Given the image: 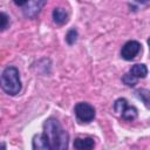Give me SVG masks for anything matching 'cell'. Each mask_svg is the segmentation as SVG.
I'll return each mask as SVG.
<instances>
[{
	"mask_svg": "<svg viewBox=\"0 0 150 150\" xmlns=\"http://www.w3.org/2000/svg\"><path fill=\"white\" fill-rule=\"evenodd\" d=\"M42 135L47 139L52 150H68L69 135L56 118L49 117L46 120Z\"/></svg>",
	"mask_w": 150,
	"mask_h": 150,
	"instance_id": "cell-1",
	"label": "cell"
},
{
	"mask_svg": "<svg viewBox=\"0 0 150 150\" xmlns=\"http://www.w3.org/2000/svg\"><path fill=\"white\" fill-rule=\"evenodd\" d=\"M0 88L11 96H15L21 91L22 84L16 67L9 66L4 69L0 75Z\"/></svg>",
	"mask_w": 150,
	"mask_h": 150,
	"instance_id": "cell-2",
	"label": "cell"
},
{
	"mask_svg": "<svg viewBox=\"0 0 150 150\" xmlns=\"http://www.w3.org/2000/svg\"><path fill=\"white\" fill-rule=\"evenodd\" d=\"M74 112L76 118L81 122V123H89L95 118V108L87 103V102H79L75 108H74Z\"/></svg>",
	"mask_w": 150,
	"mask_h": 150,
	"instance_id": "cell-3",
	"label": "cell"
},
{
	"mask_svg": "<svg viewBox=\"0 0 150 150\" xmlns=\"http://www.w3.org/2000/svg\"><path fill=\"white\" fill-rule=\"evenodd\" d=\"M141 47L142 46L138 41L130 40V41H128L123 45V47L121 49V56L127 61H131L139 54Z\"/></svg>",
	"mask_w": 150,
	"mask_h": 150,
	"instance_id": "cell-4",
	"label": "cell"
},
{
	"mask_svg": "<svg viewBox=\"0 0 150 150\" xmlns=\"http://www.w3.org/2000/svg\"><path fill=\"white\" fill-rule=\"evenodd\" d=\"M46 5L45 0H34V1H26L22 6V13L28 19H34Z\"/></svg>",
	"mask_w": 150,
	"mask_h": 150,
	"instance_id": "cell-5",
	"label": "cell"
},
{
	"mask_svg": "<svg viewBox=\"0 0 150 150\" xmlns=\"http://www.w3.org/2000/svg\"><path fill=\"white\" fill-rule=\"evenodd\" d=\"M73 145L75 150H94L95 141L90 137H84V138L79 137V138H75Z\"/></svg>",
	"mask_w": 150,
	"mask_h": 150,
	"instance_id": "cell-6",
	"label": "cell"
},
{
	"mask_svg": "<svg viewBox=\"0 0 150 150\" xmlns=\"http://www.w3.org/2000/svg\"><path fill=\"white\" fill-rule=\"evenodd\" d=\"M32 148H33V150H52L47 139L45 138V136L42 134H38L33 137Z\"/></svg>",
	"mask_w": 150,
	"mask_h": 150,
	"instance_id": "cell-7",
	"label": "cell"
},
{
	"mask_svg": "<svg viewBox=\"0 0 150 150\" xmlns=\"http://www.w3.org/2000/svg\"><path fill=\"white\" fill-rule=\"evenodd\" d=\"M53 20L56 25H64L68 21V13L64 8L61 7H56L53 11Z\"/></svg>",
	"mask_w": 150,
	"mask_h": 150,
	"instance_id": "cell-8",
	"label": "cell"
},
{
	"mask_svg": "<svg viewBox=\"0 0 150 150\" xmlns=\"http://www.w3.org/2000/svg\"><path fill=\"white\" fill-rule=\"evenodd\" d=\"M129 73L135 77V79H144L146 75H148V68L144 63H137V64H134Z\"/></svg>",
	"mask_w": 150,
	"mask_h": 150,
	"instance_id": "cell-9",
	"label": "cell"
},
{
	"mask_svg": "<svg viewBox=\"0 0 150 150\" xmlns=\"http://www.w3.org/2000/svg\"><path fill=\"white\" fill-rule=\"evenodd\" d=\"M137 115H138L137 109H136L134 105H129V104H128V105L123 109V111L121 112L122 118L125 120V121H129V122L136 120V118H137Z\"/></svg>",
	"mask_w": 150,
	"mask_h": 150,
	"instance_id": "cell-10",
	"label": "cell"
},
{
	"mask_svg": "<svg viewBox=\"0 0 150 150\" xmlns=\"http://www.w3.org/2000/svg\"><path fill=\"white\" fill-rule=\"evenodd\" d=\"M136 95H137V97L139 100L143 101V103L145 104V107L149 108V95H150L149 94V90H146V89H138L136 91Z\"/></svg>",
	"mask_w": 150,
	"mask_h": 150,
	"instance_id": "cell-11",
	"label": "cell"
},
{
	"mask_svg": "<svg viewBox=\"0 0 150 150\" xmlns=\"http://www.w3.org/2000/svg\"><path fill=\"white\" fill-rule=\"evenodd\" d=\"M9 22V16L5 12H0V33L8 28Z\"/></svg>",
	"mask_w": 150,
	"mask_h": 150,
	"instance_id": "cell-12",
	"label": "cell"
},
{
	"mask_svg": "<svg viewBox=\"0 0 150 150\" xmlns=\"http://www.w3.org/2000/svg\"><path fill=\"white\" fill-rule=\"evenodd\" d=\"M122 81H123V83L125 84V86H128V87H135L136 84H137V79H135L129 71L127 73V74H124L123 75V77H122Z\"/></svg>",
	"mask_w": 150,
	"mask_h": 150,
	"instance_id": "cell-13",
	"label": "cell"
},
{
	"mask_svg": "<svg viewBox=\"0 0 150 150\" xmlns=\"http://www.w3.org/2000/svg\"><path fill=\"white\" fill-rule=\"evenodd\" d=\"M127 105H128V102H127L125 98H117V100L115 101V103H114V110H115L117 114L121 115V112L123 111V109H124Z\"/></svg>",
	"mask_w": 150,
	"mask_h": 150,
	"instance_id": "cell-14",
	"label": "cell"
},
{
	"mask_svg": "<svg viewBox=\"0 0 150 150\" xmlns=\"http://www.w3.org/2000/svg\"><path fill=\"white\" fill-rule=\"evenodd\" d=\"M77 30L75 29V28H71V29H69L68 30V33H67V35H66V41H67V43L68 45H74L75 42H76V40H77Z\"/></svg>",
	"mask_w": 150,
	"mask_h": 150,
	"instance_id": "cell-15",
	"label": "cell"
},
{
	"mask_svg": "<svg viewBox=\"0 0 150 150\" xmlns=\"http://www.w3.org/2000/svg\"><path fill=\"white\" fill-rule=\"evenodd\" d=\"M0 150H6V143L5 142L0 143Z\"/></svg>",
	"mask_w": 150,
	"mask_h": 150,
	"instance_id": "cell-16",
	"label": "cell"
}]
</instances>
